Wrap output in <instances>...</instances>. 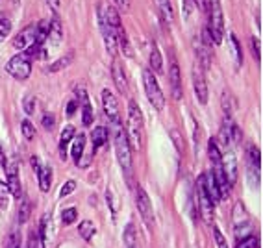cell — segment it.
<instances>
[{"instance_id": "1", "label": "cell", "mask_w": 263, "mask_h": 248, "mask_svg": "<svg viewBox=\"0 0 263 248\" xmlns=\"http://www.w3.org/2000/svg\"><path fill=\"white\" fill-rule=\"evenodd\" d=\"M109 126H111L113 143H115V154H117L119 163H121L124 173L130 174L132 173V148H130V143H128L126 130L122 126V122H115V124H109Z\"/></svg>"}, {"instance_id": "2", "label": "cell", "mask_w": 263, "mask_h": 248, "mask_svg": "<svg viewBox=\"0 0 263 248\" xmlns=\"http://www.w3.org/2000/svg\"><path fill=\"white\" fill-rule=\"evenodd\" d=\"M126 137L130 143V148H141V130H143V115L136 100L128 102V122H126Z\"/></svg>"}, {"instance_id": "3", "label": "cell", "mask_w": 263, "mask_h": 248, "mask_svg": "<svg viewBox=\"0 0 263 248\" xmlns=\"http://www.w3.org/2000/svg\"><path fill=\"white\" fill-rule=\"evenodd\" d=\"M143 85H145V93H146L148 102H151L158 111H161V109L165 108V94H163V91H161L160 84H158V80H156V74L151 69L143 70Z\"/></svg>"}, {"instance_id": "4", "label": "cell", "mask_w": 263, "mask_h": 248, "mask_svg": "<svg viewBox=\"0 0 263 248\" xmlns=\"http://www.w3.org/2000/svg\"><path fill=\"white\" fill-rule=\"evenodd\" d=\"M6 70L15 80H26L32 72V60L24 52H19L17 56H13L6 63Z\"/></svg>"}, {"instance_id": "5", "label": "cell", "mask_w": 263, "mask_h": 248, "mask_svg": "<svg viewBox=\"0 0 263 248\" xmlns=\"http://www.w3.org/2000/svg\"><path fill=\"white\" fill-rule=\"evenodd\" d=\"M197 197H198V207H200V213H202L204 220H206L208 224H212V222H213V207H215V204L212 202V198L208 197L206 185H204V174H200V176H198Z\"/></svg>"}, {"instance_id": "6", "label": "cell", "mask_w": 263, "mask_h": 248, "mask_svg": "<svg viewBox=\"0 0 263 248\" xmlns=\"http://www.w3.org/2000/svg\"><path fill=\"white\" fill-rule=\"evenodd\" d=\"M99 23H100V32H102L104 45H106V50L109 52L111 58H117V39H115V32L106 21V15H104L102 4L99 6Z\"/></svg>"}, {"instance_id": "7", "label": "cell", "mask_w": 263, "mask_h": 248, "mask_svg": "<svg viewBox=\"0 0 263 248\" xmlns=\"http://www.w3.org/2000/svg\"><path fill=\"white\" fill-rule=\"evenodd\" d=\"M193 89L197 94L198 102L208 104V85H206V76H204V69L198 63L193 65Z\"/></svg>"}, {"instance_id": "8", "label": "cell", "mask_w": 263, "mask_h": 248, "mask_svg": "<svg viewBox=\"0 0 263 248\" xmlns=\"http://www.w3.org/2000/svg\"><path fill=\"white\" fill-rule=\"evenodd\" d=\"M136 202H137V209H139L141 217L145 219V222L148 226H152L154 224V209H152L151 198H148V195H146V191L141 187V185H137Z\"/></svg>"}, {"instance_id": "9", "label": "cell", "mask_w": 263, "mask_h": 248, "mask_svg": "<svg viewBox=\"0 0 263 248\" xmlns=\"http://www.w3.org/2000/svg\"><path fill=\"white\" fill-rule=\"evenodd\" d=\"M102 108L106 117H108L109 124H115V122H121V111H119V102L115 99V94L109 89L102 91Z\"/></svg>"}, {"instance_id": "10", "label": "cell", "mask_w": 263, "mask_h": 248, "mask_svg": "<svg viewBox=\"0 0 263 248\" xmlns=\"http://www.w3.org/2000/svg\"><path fill=\"white\" fill-rule=\"evenodd\" d=\"M169 85H171V93H173L174 100L182 99V76H180V67L178 61L171 58V65H169Z\"/></svg>"}, {"instance_id": "11", "label": "cell", "mask_w": 263, "mask_h": 248, "mask_svg": "<svg viewBox=\"0 0 263 248\" xmlns=\"http://www.w3.org/2000/svg\"><path fill=\"white\" fill-rule=\"evenodd\" d=\"M6 170H8V180H6V185L10 189V195L13 198H19L23 197V187H21V182H19V170H17V163H8L6 165Z\"/></svg>"}, {"instance_id": "12", "label": "cell", "mask_w": 263, "mask_h": 248, "mask_svg": "<svg viewBox=\"0 0 263 248\" xmlns=\"http://www.w3.org/2000/svg\"><path fill=\"white\" fill-rule=\"evenodd\" d=\"M33 43H35V24H30L23 32L15 35L13 47L17 48V50H26L28 47H32Z\"/></svg>"}, {"instance_id": "13", "label": "cell", "mask_w": 263, "mask_h": 248, "mask_svg": "<svg viewBox=\"0 0 263 248\" xmlns=\"http://www.w3.org/2000/svg\"><path fill=\"white\" fill-rule=\"evenodd\" d=\"M222 169H224L228 183L234 185L235 180H237V159H235V154L232 148L226 150V154L222 156Z\"/></svg>"}, {"instance_id": "14", "label": "cell", "mask_w": 263, "mask_h": 248, "mask_svg": "<svg viewBox=\"0 0 263 248\" xmlns=\"http://www.w3.org/2000/svg\"><path fill=\"white\" fill-rule=\"evenodd\" d=\"M111 76H113V84L117 85V89L121 91V93H124V91L128 89V80H126V74H124V69H122V63L117 58H113Z\"/></svg>"}, {"instance_id": "15", "label": "cell", "mask_w": 263, "mask_h": 248, "mask_svg": "<svg viewBox=\"0 0 263 248\" xmlns=\"http://www.w3.org/2000/svg\"><path fill=\"white\" fill-rule=\"evenodd\" d=\"M61 37H63V28H61V21L60 17H58V13H54V17H52V21L48 23V37L50 39V43L54 45V47H58L61 41Z\"/></svg>"}, {"instance_id": "16", "label": "cell", "mask_w": 263, "mask_h": 248, "mask_svg": "<svg viewBox=\"0 0 263 248\" xmlns=\"http://www.w3.org/2000/svg\"><path fill=\"white\" fill-rule=\"evenodd\" d=\"M204 185H206L208 197L212 198L213 204H217V202L221 200V193H219V187H217V182L212 173H204Z\"/></svg>"}, {"instance_id": "17", "label": "cell", "mask_w": 263, "mask_h": 248, "mask_svg": "<svg viewBox=\"0 0 263 248\" xmlns=\"http://www.w3.org/2000/svg\"><path fill=\"white\" fill-rule=\"evenodd\" d=\"M148 61H151V70L154 74H161L163 72V60H161V52L156 43L151 45V58H148Z\"/></svg>"}, {"instance_id": "18", "label": "cell", "mask_w": 263, "mask_h": 248, "mask_svg": "<svg viewBox=\"0 0 263 248\" xmlns=\"http://www.w3.org/2000/svg\"><path fill=\"white\" fill-rule=\"evenodd\" d=\"M91 139H93V152H97V150L102 148V146L108 143V139H109L108 128H104V126L95 128V130L91 131Z\"/></svg>"}, {"instance_id": "19", "label": "cell", "mask_w": 263, "mask_h": 248, "mask_svg": "<svg viewBox=\"0 0 263 248\" xmlns=\"http://www.w3.org/2000/svg\"><path fill=\"white\" fill-rule=\"evenodd\" d=\"M37 180H39V189L43 193H48L50 191V185H52V169L48 165H41L37 170Z\"/></svg>"}, {"instance_id": "20", "label": "cell", "mask_w": 263, "mask_h": 248, "mask_svg": "<svg viewBox=\"0 0 263 248\" xmlns=\"http://www.w3.org/2000/svg\"><path fill=\"white\" fill-rule=\"evenodd\" d=\"M115 39H117V45L121 47V50L124 52V56H126V58L134 56V50H132L130 41H128V35H126V32H124V28H122V26H119V28L115 30Z\"/></svg>"}, {"instance_id": "21", "label": "cell", "mask_w": 263, "mask_h": 248, "mask_svg": "<svg viewBox=\"0 0 263 248\" xmlns=\"http://www.w3.org/2000/svg\"><path fill=\"white\" fill-rule=\"evenodd\" d=\"M72 60H74V52H69V54H65V56H61L60 60H56L54 63H50V65L47 67V72H60V70H65L67 67L71 65Z\"/></svg>"}, {"instance_id": "22", "label": "cell", "mask_w": 263, "mask_h": 248, "mask_svg": "<svg viewBox=\"0 0 263 248\" xmlns=\"http://www.w3.org/2000/svg\"><path fill=\"white\" fill-rule=\"evenodd\" d=\"M74 133H76V130H74V126H65L63 128V131H61V137H60V152H61V158L65 159L67 158V145L72 141V137H74Z\"/></svg>"}, {"instance_id": "23", "label": "cell", "mask_w": 263, "mask_h": 248, "mask_svg": "<svg viewBox=\"0 0 263 248\" xmlns=\"http://www.w3.org/2000/svg\"><path fill=\"white\" fill-rule=\"evenodd\" d=\"M195 52H197V58H198V65L202 67V69H210V48L204 47L202 43L195 41Z\"/></svg>"}, {"instance_id": "24", "label": "cell", "mask_w": 263, "mask_h": 248, "mask_svg": "<svg viewBox=\"0 0 263 248\" xmlns=\"http://www.w3.org/2000/svg\"><path fill=\"white\" fill-rule=\"evenodd\" d=\"M247 159H249L250 169H256V170L261 169V152H259L258 146H254V145L249 146V150H247Z\"/></svg>"}, {"instance_id": "25", "label": "cell", "mask_w": 263, "mask_h": 248, "mask_svg": "<svg viewBox=\"0 0 263 248\" xmlns=\"http://www.w3.org/2000/svg\"><path fill=\"white\" fill-rule=\"evenodd\" d=\"M78 234H80V237L84 241H91L93 235L97 234V228H95V224L91 220H82L80 226H78Z\"/></svg>"}, {"instance_id": "26", "label": "cell", "mask_w": 263, "mask_h": 248, "mask_svg": "<svg viewBox=\"0 0 263 248\" xmlns=\"http://www.w3.org/2000/svg\"><path fill=\"white\" fill-rule=\"evenodd\" d=\"M84 148H85V136L84 133H80V136L74 139V143H72V158L76 159V163H80L82 154H84Z\"/></svg>"}, {"instance_id": "27", "label": "cell", "mask_w": 263, "mask_h": 248, "mask_svg": "<svg viewBox=\"0 0 263 248\" xmlns=\"http://www.w3.org/2000/svg\"><path fill=\"white\" fill-rule=\"evenodd\" d=\"M158 6H160L161 15H163V21L171 26L174 21V13H173V6H171V2L169 0H158Z\"/></svg>"}, {"instance_id": "28", "label": "cell", "mask_w": 263, "mask_h": 248, "mask_svg": "<svg viewBox=\"0 0 263 248\" xmlns=\"http://www.w3.org/2000/svg\"><path fill=\"white\" fill-rule=\"evenodd\" d=\"M48 37V23L47 21H39L35 24V43L37 45H43Z\"/></svg>"}, {"instance_id": "29", "label": "cell", "mask_w": 263, "mask_h": 248, "mask_svg": "<svg viewBox=\"0 0 263 248\" xmlns=\"http://www.w3.org/2000/svg\"><path fill=\"white\" fill-rule=\"evenodd\" d=\"M30 211H32V204H30V200L26 197H23V200H21V206H19V222L21 224H24L26 220L30 219Z\"/></svg>"}, {"instance_id": "30", "label": "cell", "mask_w": 263, "mask_h": 248, "mask_svg": "<svg viewBox=\"0 0 263 248\" xmlns=\"http://www.w3.org/2000/svg\"><path fill=\"white\" fill-rule=\"evenodd\" d=\"M230 45H232V52H234V58H235V63L237 65H243V52H241V45L237 41L234 33H230Z\"/></svg>"}, {"instance_id": "31", "label": "cell", "mask_w": 263, "mask_h": 248, "mask_svg": "<svg viewBox=\"0 0 263 248\" xmlns=\"http://www.w3.org/2000/svg\"><path fill=\"white\" fill-rule=\"evenodd\" d=\"M10 189L6 185V182H0V209H8L10 206Z\"/></svg>"}, {"instance_id": "32", "label": "cell", "mask_w": 263, "mask_h": 248, "mask_svg": "<svg viewBox=\"0 0 263 248\" xmlns=\"http://www.w3.org/2000/svg\"><path fill=\"white\" fill-rule=\"evenodd\" d=\"M136 226L128 224L124 228V243H126L128 248H136Z\"/></svg>"}, {"instance_id": "33", "label": "cell", "mask_w": 263, "mask_h": 248, "mask_svg": "<svg viewBox=\"0 0 263 248\" xmlns=\"http://www.w3.org/2000/svg\"><path fill=\"white\" fill-rule=\"evenodd\" d=\"M21 130H23V136L26 141H32L33 137H35V128H33V124L28 119H24V121L21 122Z\"/></svg>"}, {"instance_id": "34", "label": "cell", "mask_w": 263, "mask_h": 248, "mask_svg": "<svg viewBox=\"0 0 263 248\" xmlns=\"http://www.w3.org/2000/svg\"><path fill=\"white\" fill-rule=\"evenodd\" d=\"M259 246V241L256 235H247V237L239 239V243L235 248H258Z\"/></svg>"}, {"instance_id": "35", "label": "cell", "mask_w": 263, "mask_h": 248, "mask_svg": "<svg viewBox=\"0 0 263 248\" xmlns=\"http://www.w3.org/2000/svg\"><path fill=\"white\" fill-rule=\"evenodd\" d=\"M93 108H91V104L89 102H85L84 104V109H82V121H84V126H91L93 124Z\"/></svg>"}, {"instance_id": "36", "label": "cell", "mask_w": 263, "mask_h": 248, "mask_svg": "<svg viewBox=\"0 0 263 248\" xmlns=\"http://www.w3.org/2000/svg\"><path fill=\"white\" fill-rule=\"evenodd\" d=\"M76 217H78V211L74 209V207H69V209H63V213H61V222L65 226L72 224L76 220Z\"/></svg>"}, {"instance_id": "37", "label": "cell", "mask_w": 263, "mask_h": 248, "mask_svg": "<svg viewBox=\"0 0 263 248\" xmlns=\"http://www.w3.org/2000/svg\"><path fill=\"white\" fill-rule=\"evenodd\" d=\"M11 32V21L6 17H0V41H4Z\"/></svg>"}, {"instance_id": "38", "label": "cell", "mask_w": 263, "mask_h": 248, "mask_svg": "<svg viewBox=\"0 0 263 248\" xmlns=\"http://www.w3.org/2000/svg\"><path fill=\"white\" fill-rule=\"evenodd\" d=\"M222 109H224V115L226 117H232V113H234V100L228 93L222 94Z\"/></svg>"}, {"instance_id": "39", "label": "cell", "mask_w": 263, "mask_h": 248, "mask_svg": "<svg viewBox=\"0 0 263 248\" xmlns=\"http://www.w3.org/2000/svg\"><path fill=\"white\" fill-rule=\"evenodd\" d=\"M23 108H24V111H26V115H33V111H35V97H33V94H28V97L23 100Z\"/></svg>"}, {"instance_id": "40", "label": "cell", "mask_w": 263, "mask_h": 248, "mask_svg": "<svg viewBox=\"0 0 263 248\" xmlns=\"http://www.w3.org/2000/svg\"><path fill=\"white\" fill-rule=\"evenodd\" d=\"M106 200H108V206L111 207L113 213H117L119 211V200H117V197H115V193H113L111 189L106 191Z\"/></svg>"}, {"instance_id": "41", "label": "cell", "mask_w": 263, "mask_h": 248, "mask_svg": "<svg viewBox=\"0 0 263 248\" xmlns=\"http://www.w3.org/2000/svg\"><path fill=\"white\" fill-rule=\"evenodd\" d=\"M76 189V182L74 180H69V182H65L63 185H61V191H60V197L63 198V197H69L72 191Z\"/></svg>"}, {"instance_id": "42", "label": "cell", "mask_w": 263, "mask_h": 248, "mask_svg": "<svg viewBox=\"0 0 263 248\" xmlns=\"http://www.w3.org/2000/svg\"><path fill=\"white\" fill-rule=\"evenodd\" d=\"M213 237H215V243H217V248H228V243H226L224 235H222V232L219 228H213Z\"/></svg>"}, {"instance_id": "43", "label": "cell", "mask_w": 263, "mask_h": 248, "mask_svg": "<svg viewBox=\"0 0 263 248\" xmlns=\"http://www.w3.org/2000/svg\"><path fill=\"white\" fill-rule=\"evenodd\" d=\"M43 126L47 128V130H52V128L56 126V117L52 113H45L43 115Z\"/></svg>"}, {"instance_id": "44", "label": "cell", "mask_w": 263, "mask_h": 248, "mask_svg": "<svg viewBox=\"0 0 263 248\" xmlns=\"http://www.w3.org/2000/svg\"><path fill=\"white\" fill-rule=\"evenodd\" d=\"M250 45H252V52H254V60L258 61H261V48H259V41L256 37H252L250 39Z\"/></svg>"}, {"instance_id": "45", "label": "cell", "mask_w": 263, "mask_h": 248, "mask_svg": "<svg viewBox=\"0 0 263 248\" xmlns=\"http://www.w3.org/2000/svg\"><path fill=\"white\" fill-rule=\"evenodd\" d=\"M28 248H41V239H39V234L33 230L28 237Z\"/></svg>"}, {"instance_id": "46", "label": "cell", "mask_w": 263, "mask_h": 248, "mask_svg": "<svg viewBox=\"0 0 263 248\" xmlns=\"http://www.w3.org/2000/svg\"><path fill=\"white\" fill-rule=\"evenodd\" d=\"M6 248H21V237L17 232H13V234H10V239H8V244H6Z\"/></svg>"}, {"instance_id": "47", "label": "cell", "mask_w": 263, "mask_h": 248, "mask_svg": "<svg viewBox=\"0 0 263 248\" xmlns=\"http://www.w3.org/2000/svg\"><path fill=\"white\" fill-rule=\"evenodd\" d=\"M76 109H78V102L76 100H71V102L67 104V117H72L76 113Z\"/></svg>"}, {"instance_id": "48", "label": "cell", "mask_w": 263, "mask_h": 248, "mask_svg": "<svg viewBox=\"0 0 263 248\" xmlns=\"http://www.w3.org/2000/svg\"><path fill=\"white\" fill-rule=\"evenodd\" d=\"M115 4L119 6V10L121 11H130V0H115Z\"/></svg>"}, {"instance_id": "49", "label": "cell", "mask_w": 263, "mask_h": 248, "mask_svg": "<svg viewBox=\"0 0 263 248\" xmlns=\"http://www.w3.org/2000/svg\"><path fill=\"white\" fill-rule=\"evenodd\" d=\"M47 4L50 6V10L56 13L58 11V8H60V0H47Z\"/></svg>"}, {"instance_id": "50", "label": "cell", "mask_w": 263, "mask_h": 248, "mask_svg": "<svg viewBox=\"0 0 263 248\" xmlns=\"http://www.w3.org/2000/svg\"><path fill=\"white\" fill-rule=\"evenodd\" d=\"M6 165H8V159H6L4 150H2V146H0V167H2V169H6Z\"/></svg>"}, {"instance_id": "51", "label": "cell", "mask_w": 263, "mask_h": 248, "mask_svg": "<svg viewBox=\"0 0 263 248\" xmlns=\"http://www.w3.org/2000/svg\"><path fill=\"white\" fill-rule=\"evenodd\" d=\"M32 167H33V170H35V173H37L39 167H41V161H39L37 156H33V158H32Z\"/></svg>"}, {"instance_id": "52", "label": "cell", "mask_w": 263, "mask_h": 248, "mask_svg": "<svg viewBox=\"0 0 263 248\" xmlns=\"http://www.w3.org/2000/svg\"><path fill=\"white\" fill-rule=\"evenodd\" d=\"M193 4H195V0H193Z\"/></svg>"}, {"instance_id": "53", "label": "cell", "mask_w": 263, "mask_h": 248, "mask_svg": "<svg viewBox=\"0 0 263 248\" xmlns=\"http://www.w3.org/2000/svg\"><path fill=\"white\" fill-rule=\"evenodd\" d=\"M258 248H259V246H258Z\"/></svg>"}]
</instances>
